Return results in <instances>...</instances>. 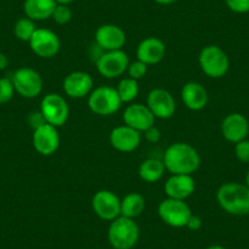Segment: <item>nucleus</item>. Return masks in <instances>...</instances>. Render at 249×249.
Masks as SVG:
<instances>
[{
    "label": "nucleus",
    "instance_id": "1",
    "mask_svg": "<svg viewBox=\"0 0 249 249\" xmlns=\"http://www.w3.org/2000/svg\"><path fill=\"white\" fill-rule=\"evenodd\" d=\"M162 162L172 175H192L199 169L200 155L188 143L177 142L165 150Z\"/></svg>",
    "mask_w": 249,
    "mask_h": 249
},
{
    "label": "nucleus",
    "instance_id": "2",
    "mask_svg": "<svg viewBox=\"0 0 249 249\" xmlns=\"http://www.w3.org/2000/svg\"><path fill=\"white\" fill-rule=\"evenodd\" d=\"M216 200L222 210L231 215L249 214V188L237 182L224 183L216 193Z\"/></svg>",
    "mask_w": 249,
    "mask_h": 249
},
{
    "label": "nucleus",
    "instance_id": "3",
    "mask_svg": "<svg viewBox=\"0 0 249 249\" xmlns=\"http://www.w3.org/2000/svg\"><path fill=\"white\" fill-rule=\"evenodd\" d=\"M107 239L114 249H132L140 239V227L133 219L119 216L110 224Z\"/></svg>",
    "mask_w": 249,
    "mask_h": 249
},
{
    "label": "nucleus",
    "instance_id": "4",
    "mask_svg": "<svg viewBox=\"0 0 249 249\" xmlns=\"http://www.w3.org/2000/svg\"><path fill=\"white\" fill-rule=\"evenodd\" d=\"M122 102L116 88L109 86H100L93 89L88 95V107L90 111L99 116H110L117 112Z\"/></svg>",
    "mask_w": 249,
    "mask_h": 249
},
{
    "label": "nucleus",
    "instance_id": "5",
    "mask_svg": "<svg viewBox=\"0 0 249 249\" xmlns=\"http://www.w3.org/2000/svg\"><path fill=\"white\" fill-rule=\"evenodd\" d=\"M198 62L203 72L210 78H221L230 69V59L217 45H207L200 52Z\"/></svg>",
    "mask_w": 249,
    "mask_h": 249
},
{
    "label": "nucleus",
    "instance_id": "6",
    "mask_svg": "<svg viewBox=\"0 0 249 249\" xmlns=\"http://www.w3.org/2000/svg\"><path fill=\"white\" fill-rule=\"evenodd\" d=\"M158 214L162 222L171 227L179 229V227H186L187 222L192 216L193 213L190 205L184 200L166 198L160 202L159 207H158Z\"/></svg>",
    "mask_w": 249,
    "mask_h": 249
},
{
    "label": "nucleus",
    "instance_id": "7",
    "mask_svg": "<svg viewBox=\"0 0 249 249\" xmlns=\"http://www.w3.org/2000/svg\"><path fill=\"white\" fill-rule=\"evenodd\" d=\"M40 112L44 116L47 124L54 127H61L66 124L70 115V109L66 99L56 93H49L44 95L40 102Z\"/></svg>",
    "mask_w": 249,
    "mask_h": 249
},
{
    "label": "nucleus",
    "instance_id": "8",
    "mask_svg": "<svg viewBox=\"0 0 249 249\" xmlns=\"http://www.w3.org/2000/svg\"><path fill=\"white\" fill-rule=\"evenodd\" d=\"M11 81L15 92L26 99H33L38 97L43 90L42 76L31 68H21L16 70L11 77Z\"/></svg>",
    "mask_w": 249,
    "mask_h": 249
},
{
    "label": "nucleus",
    "instance_id": "9",
    "mask_svg": "<svg viewBox=\"0 0 249 249\" xmlns=\"http://www.w3.org/2000/svg\"><path fill=\"white\" fill-rule=\"evenodd\" d=\"M95 65L98 72L103 77L112 80L120 77L127 71L130 59L124 50H112V52H105L97 60Z\"/></svg>",
    "mask_w": 249,
    "mask_h": 249
},
{
    "label": "nucleus",
    "instance_id": "10",
    "mask_svg": "<svg viewBox=\"0 0 249 249\" xmlns=\"http://www.w3.org/2000/svg\"><path fill=\"white\" fill-rule=\"evenodd\" d=\"M28 43L32 52L42 59H52L56 56L61 48L60 38L56 33L48 28H37Z\"/></svg>",
    "mask_w": 249,
    "mask_h": 249
},
{
    "label": "nucleus",
    "instance_id": "11",
    "mask_svg": "<svg viewBox=\"0 0 249 249\" xmlns=\"http://www.w3.org/2000/svg\"><path fill=\"white\" fill-rule=\"evenodd\" d=\"M92 208L98 217L112 221L121 216V199L109 190L98 191L92 198Z\"/></svg>",
    "mask_w": 249,
    "mask_h": 249
},
{
    "label": "nucleus",
    "instance_id": "12",
    "mask_svg": "<svg viewBox=\"0 0 249 249\" xmlns=\"http://www.w3.org/2000/svg\"><path fill=\"white\" fill-rule=\"evenodd\" d=\"M32 144L36 152L40 155H53L60 147L59 131L53 124H44L40 127L33 130Z\"/></svg>",
    "mask_w": 249,
    "mask_h": 249
},
{
    "label": "nucleus",
    "instance_id": "13",
    "mask_svg": "<svg viewBox=\"0 0 249 249\" xmlns=\"http://www.w3.org/2000/svg\"><path fill=\"white\" fill-rule=\"evenodd\" d=\"M147 107L155 116V119H171L176 111V103L171 93L162 88L150 90L147 97Z\"/></svg>",
    "mask_w": 249,
    "mask_h": 249
},
{
    "label": "nucleus",
    "instance_id": "14",
    "mask_svg": "<svg viewBox=\"0 0 249 249\" xmlns=\"http://www.w3.org/2000/svg\"><path fill=\"white\" fill-rule=\"evenodd\" d=\"M93 78L89 73L83 71H73L69 73L62 82V88L66 95L73 99H82L93 90Z\"/></svg>",
    "mask_w": 249,
    "mask_h": 249
},
{
    "label": "nucleus",
    "instance_id": "15",
    "mask_svg": "<svg viewBox=\"0 0 249 249\" xmlns=\"http://www.w3.org/2000/svg\"><path fill=\"white\" fill-rule=\"evenodd\" d=\"M110 144L114 149L122 153H131L141 144V132L127 124L117 126L110 132Z\"/></svg>",
    "mask_w": 249,
    "mask_h": 249
},
{
    "label": "nucleus",
    "instance_id": "16",
    "mask_svg": "<svg viewBox=\"0 0 249 249\" xmlns=\"http://www.w3.org/2000/svg\"><path fill=\"white\" fill-rule=\"evenodd\" d=\"M124 124L135 128L138 132H144L148 128L154 126L155 116L150 111L147 105L131 104L128 105L124 112Z\"/></svg>",
    "mask_w": 249,
    "mask_h": 249
},
{
    "label": "nucleus",
    "instance_id": "17",
    "mask_svg": "<svg viewBox=\"0 0 249 249\" xmlns=\"http://www.w3.org/2000/svg\"><path fill=\"white\" fill-rule=\"evenodd\" d=\"M221 133L225 140L234 144L246 140L249 133L248 120L238 112L229 114L221 122Z\"/></svg>",
    "mask_w": 249,
    "mask_h": 249
},
{
    "label": "nucleus",
    "instance_id": "18",
    "mask_svg": "<svg viewBox=\"0 0 249 249\" xmlns=\"http://www.w3.org/2000/svg\"><path fill=\"white\" fill-rule=\"evenodd\" d=\"M196 182L192 175H171L164 184L167 198L186 200L195 193Z\"/></svg>",
    "mask_w": 249,
    "mask_h": 249
},
{
    "label": "nucleus",
    "instance_id": "19",
    "mask_svg": "<svg viewBox=\"0 0 249 249\" xmlns=\"http://www.w3.org/2000/svg\"><path fill=\"white\" fill-rule=\"evenodd\" d=\"M95 43L105 52L122 50L126 43V35L119 26L107 23L100 26L95 32Z\"/></svg>",
    "mask_w": 249,
    "mask_h": 249
},
{
    "label": "nucleus",
    "instance_id": "20",
    "mask_svg": "<svg viewBox=\"0 0 249 249\" xmlns=\"http://www.w3.org/2000/svg\"><path fill=\"white\" fill-rule=\"evenodd\" d=\"M166 47L164 42L157 37L144 38L137 47V59L149 65H157L164 59Z\"/></svg>",
    "mask_w": 249,
    "mask_h": 249
},
{
    "label": "nucleus",
    "instance_id": "21",
    "mask_svg": "<svg viewBox=\"0 0 249 249\" xmlns=\"http://www.w3.org/2000/svg\"><path fill=\"white\" fill-rule=\"evenodd\" d=\"M181 98L186 107L192 111L203 110L209 100L207 89L198 82H187L182 87Z\"/></svg>",
    "mask_w": 249,
    "mask_h": 249
},
{
    "label": "nucleus",
    "instance_id": "22",
    "mask_svg": "<svg viewBox=\"0 0 249 249\" xmlns=\"http://www.w3.org/2000/svg\"><path fill=\"white\" fill-rule=\"evenodd\" d=\"M57 3L55 0H25L23 11L26 18L33 21H44L52 18Z\"/></svg>",
    "mask_w": 249,
    "mask_h": 249
},
{
    "label": "nucleus",
    "instance_id": "23",
    "mask_svg": "<svg viewBox=\"0 0 249 249\" xmlns=\"http://www.w3.org/2000/svg\"><path fill=\"white\" fill-rule=\"evenodd\" d=\"M144 209L145 199L141 193H128L121 199V216L135 220L144 212Z\"/></svg>",
    "mask_w": 249,
    "mask_h": 249
},
{
    "label": "nucleus",
    "instance_id": "24",
    "mask_svg": "<svg viewBox=\"0 0 249 249\" xmlns=\"http://www.w3.org/2000/svg\"><path fill=\"white\" fill-rule=\"evenodd\" d=\"M165 170L166 169H165V165L164 162H162V160L150 158V159L144 160V161L140 165L138 175H140V177L144 182L154 183V182H158L162 176H164Z\"/></svg>",
    "mask_w": 249,
    "mask_h": 249
},
{
    "label": "nucleus",
    "instance_id": "25",
    "mask_svg": "<svg viewBox=\"0 0 249 249\" xmlns=\"http://www.w3.org/2000/svg\"><path fill=\"white\" fill-rule=\"evenodd\" d=\"M116 90L122 103H132L138 97V93H140L138 81L130 77L124 78L119 82Z\"/></svg>",
    "mask_w": 249,
    "mask_h": 249
},
{
    "label": "nucleus",
    "instance_id": "26",
    "mask_svg": "<svg viewBox=\"0 0 249 249\" xmlns=\"http://www.w3.org/2000/svg\"><path fill=\"white\" fill-rule=\"evenodd\" d=\"M36 30L37 27L35 25V21L28 18H22L16 21L14 26V35L21 42H30Z\"/></svg>",
    "mask_w": 249,
    "mask_h": 249
},
{
    "label": "nucleus",
    "instance_id": "27",
    "mask_svg": "<svg viewBox=\"0 0 249 249\" xmlns=\"http://www.w3.org/2000/svg\"><path fill=\"white\" fill-rule=\"evenodd\" d=\"M15 93V88H14L11 78H0V104H6V103L10 102Z\"/></svg>",
    "mask_w": 249,
    "mask_h": 249
},
{
    "label": "nucleus",
    "instance_id": "28",
    "mask_svg": "<svg viewBox=\"0 0 249 249\" xmlns=\"http://www.w3.org/2000/svg\"><path fill=\"white\" fill-rule=\"evenodd\" d=\"M52 18L54 22L57 25H66L71 21L72 18V11L69 8V5H62V4H57L55 8L54 13H53Z\"/></svg>",
    "mask_w": 249,
    "mask_h": 249
},
{
    "label": "nucleus",
    "instance_id": "29",
    "mask_svg": "<svg viewBox=\"0 0 249 249\" xmlns=\"http://www.w3.org/2000/svg\"><path fill=\"white\" fill-rule=\"evenodd\" d=\"M127 72H128V77L133 78L136 81H140L142 78L145 77L148 72V65L142 62L141 60H136V61L130 62V65L127 68Z\"/></svg>",
    "mask_w": 249,
    "mask_h": 249
},
{
    "label": "nucleus",
    "instance_id": "30",
    "mask_svg": "<svg viewBox=\"0 0 249 249\" xmlns=\"http://www.w3.org/2000/svg\"><path fill=\"white\" fill-rule=\"evenodd\" d=\"M234 153H236V157L239 161L249 164V141L243 140L241 142L236 143Z\"/></svg>",
    "mask_w": 249,
    "mask_h": 249
},
{
    "label": "nucleus",
    "instance_id": "31",
    "mask_svg": "<svg viewBox=\"0 0 249 249\" xmlns=\"http://www.w3.org/2000/svg\"><path fill=\"white\" fill-rule=\"evenodd\" d=\"M227 8L236 14H246L249 11V0H225Z\"/></svg>",
    "mask_w": 249,
    "mask_h": 249
},
{
    "label": "nucleus",
    "instance_id": "32",
    "mask_svg": "<svg viewBox=\"0 0 249 249\" xmlns=\"http://www.w3.org/2000/svg\"><path fill=\"white\" fill-rule=\"evenodd\" d=\"M28 124H31V127H32L33 130H36V128L40 127V126H43L44 124H47V121H45L42 112L35 111L32 112V114H30V116H28Z\"/></svg>",
    "mask_w": 249,
    "mask_h": 249
},
{
    "label": "nucleus",
    "instance_id": "33",
    "mask_svg": "<svg viewBox=\"0 0 249 249\" xmlns=\"http://www.w3.org/2000/svg\"><path fill=\"white\" fill-rule=\"evenodd\" d=\"M145 140L149 143H158L161 138V132L159 131V128H157L155 126H152L150 128H148L147 131H144Z\"/></svg>",
    "mask_w": 249,
    "mask_h": 249
},
{
    "label": "nucleus",
    "instance_id": "34",
    "mask_svg": "<svg viewBox=\"0 0 249 249\" xmlns=\"http://www.w3.org/2000/svg\"><path fill=\"white\" fill-rule=\"evenodd\" d=\"M202 225H203L202 219H200L199 216H197V215L192 214V216L190 217V220H188V222H187L186 227L188 230H191V231H198V230H200Z\"/></svg>",
    "mask_w": 249,
    "mask_h": 249
},
{
    "label": "nucleus",
    "instance_id": "35",
    "mask_svg": "<svg viewBox=\"0 0 249 249\" xmlns=\"http://www.w3.org/2000/svg\"><path fill=\"white\" fill-rule=\"evenodd\" d=\"M9 66V59L4 53L0 52V71L5 70Z\"/></svg>",
    "mask_w": 249,
    "mask_h": 249
},
{
    "label": "nucleus",
    "instance_id": "36",
    "mask_svg": "<svg viewBox=\"0 0 249 249\" xmlns=\"http://www.w3.org/2000/svg\"><path fill=\"white\" fill-rule=\"evenodd\" d=\"M155 3L160 4V5H170V4H174L176 3V1H178V0H154Z\"/></svg>",
    "mask_w": 249,
    "mask_h": 249
},
{
    "label": "nucleus",
    "instance_id": "37",
    "mask_svg": "<svg viewBox=\"0 0 249 249\" xmlns=\"http://www.w3.org/2000/svg\"><path fill=\"white\" fill-rule=\"evenodd\" d=\"M57 4H62V5H69V4H71L72 1H75V0H55Z\"/></svg>",
    "mask_w": 249,
    "mask_h": 249
},
{
    "label": "nucleus",
    "instance_id": "38",
    "mask_svg": "<svg viewBox=\"0 0 249 249\" xmlns=\"http://www.w3.org/2000/svg\"><path fill=\"white\" fill-rule=\"evenodd\" d=\"M207 249H225V248H224V247H222V246H217V244H215V246L208 247Z\"/></svg>",
    "mask_w": 249,
    "mask_h": 249
},
{
    "label": "nucleus",
    "instance_id": "39",
    "mask_svg": "<svg viewBox=\"0 0 249 249\" xmlns=\"http://www.w3.org/2000/svg\"><path fill=\"white\" fill-rule=\"evenodd\" d=\"M246 186L249 188V171L247 172V175H246Z\"/></svg>",
    "mask_w": 249,
    "mask_h": 249
}]
</instances>
